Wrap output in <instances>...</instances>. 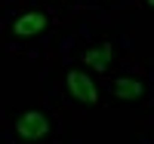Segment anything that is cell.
Masks as SVG:
<instances>
[{
	"mask_svg": "<svg viewBox=\"0 0 154 144\" xmlns=\"http://www.w3.org/2000/svg\"><path fill=\"white\" fill-rule=\"evenodd\" d=\"M65 83H68V92L77 104H86V107H93V104H99V89L93 83V77H89L86 71H77L71 68L65 74Z\"/></svg>",
	"mask_w": 154,
	"mask_h": 144,
	"instance_id": "obj_1",
	"label": "cell"
},
{
	"mask_svg": "<svg viewBox=\"0 0 154 144\" xmlns=\"http://www.w3.org/2000/svg\"><path fill=\"white\" fill-rule=\"evenodd\" d=\"M49 116L40 113V110H28V113H22L19 116V123H16V132L25 138V141H40L49 135Z\"/></svg>",
	"mask_w": 154,
	"mask_h": 144,
	"instance_id": "obj_2",
	"label": "cell"
},
{
	"mask_svg": "<svg viewBox=\"0 0 154 144\" xmlns=\"http://www.w3.org/2000/svg\"><path fill=\"white\" fill-rule=\"evenodd\" d=\"M46 25H49V19L43 16V12H25V16H19L16 22H12V31H16L19 37H34V34L46 31Z\"/></svg>",
	"mask_w": 154,
	"mask_h": 144,
	"instance_id": "obj_3",
	"label": "cell"
},
{
	"mask_svg": "<svg viewBox=\"0 0 154 144\" xmlns=\"http://www.w3.org/2000/svg\"><path fill=\"white\" fill-rule=\"evenodd\" d=\"M111 92H114L117 101H139L145 95V86H142V80H136V77H120V80H114Z\"/></svg>",
	"mask_w": 154,
	"mask_h": 144,
	"instance_id": "obj_4",
	"label": "cell"
},
{
	"mask_svg": "<svg viewBox=\"0 0 154 144\" xmlns=\"http://www.w3.org/2000/svg\"><path fill=\"white\" fill-rule=\"evenodd\" d=\"M111 43H99V46H89L83 52V61L89 64L93 71H108V64H111Z\"/></svg>",
	"mask_w": 154,
	"mask_h": 144,
	"instance_id": "obj_5",
	"label": "cell"
},
{
	"mask_svg": "<svg viewBox=\"0 0 154 144\" xmlns=\"http://www.w3.org/2000/svg\"><path fill=\"white\" fill-rule=\"evenodd\" d=\"M145 3H148V6H151V9H154V0H145Z\"/></svg>",
	"mask_w": 154,
	"mask_h": 144,
	"instance_id": "obj_6",
	"label": "cell"
}]
</instances>
